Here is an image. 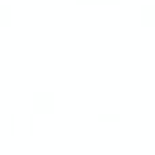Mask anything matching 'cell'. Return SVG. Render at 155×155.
Returning <instances> with one entry per match:
<instances>
[{
	"mask_svg": "<svg viewBox=\"0 0 155 155\" xmlns=\"http://www.w3.org/2000/svg\"><path fill=\"white\" fill-rule=\"evenodd\" d=\"M142 19H144V25H155V5H147V8H144Z\"/></svg>",
	"mask_w": 155,
	"mask_h": 155,
	"instance_id": "cell-1",
	"label": "cell"
},
{
	"mask_svg": "<svg viewBox=\"0 0 155 155\" xmlns=\"http://www.w3.org/2000/svg\"><path fill=\"white\" fill-rule=\"evenodd\" d=\"M8 16H11L8 5H0V25H8Z\"/></svg>",
	"mask_w": 155,
	"mask_h": 155,
	"instance_id": "cell-2",
	"label": "cell"
}]
</instances>
